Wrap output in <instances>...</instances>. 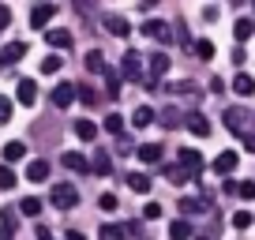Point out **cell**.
Instances as JSON below:
<instances>
[{"label":"cell","instance_id":"20","mask_svg":"<svg viewBox=\"0 0 255 240\" xmlns=\"http://www.w3.org/2000/svg\"><path fill=\"white\" fill-rule=\"evenodd\" d=\"M0 225H4V233H15L19 229V207H0Z\"/></svg>","mask_w":255,"mask_h":240},{"label":"cell","instance_id":"29","mask_svg":"<svg viewBox=\"0 0 255 240\" xmlns=\"http://www.w3.org/2000/svg\"><path fill=\"white\" fill-rule=\"evenodd\" d=\"M128 237V225H102L98 229V240H124Z\"/></svg>","mask_w":255,"mask_h":240},{"label":"cell","instance_id":"50","mask_svg":"<svg viewBox=\"0 0 255 240\" xmlns=\"http://www.w3.org/2000/svg\"><path fill=\"white\" fill-rule=\"evenodd\" d=\"M38 240H53V233H49V229H38Z\"/></svg>","mask_w":255,"mask_h":240},{"label":"cell","instance_id":"25","mask_svg":"<svg viewBox=\"0 0 255 240\" xmlns=\"http://www.w3.org/2000/svg\"><path fill=\"white\" fill-rule=\"evenodd\" d=\"M165 94H180V98H195V94H199V87H195V83H188V79H184V83H169V87H165Z\"/></svg>","mask_w":255,"mask_h":240},{"label":"cell","instance_id":"43","mask_svg":"<svg viewBox=\"0 0 255 240\" xmlns=\"http://www.w3.org/2000/svg\"><path fill=\"white\" fill-rule=\"evenodd\" d=\"M8 120H11V102L0 98V124H8Z\"/></svg>","mask_w":255,"mask_h":240},{"label":"cell","instance_id":"1","mask_svg":"<svg viewBox=\"0 0 255 240\" xmlns=\"http://www.w3.org/2000/svg\"><path fill=\"white\" fill-rule=\"evenodd\" d=\"M120 75H124V79H131V83H139V87H143V79H146L143 56H139V53H124V60H120Z\"/></svg>","mask_w":255,"mask_h":240},{"label":"cell","instance_id":"31","mask_svg":"<svg viewBox=\"0 0 255 240\" xmlns=\"http://www.w3.org/2000/svg\"><path fill=\"white\" fill-rule=\"evenodd\" d=\"M26 158V146L19 143V139H11L8 146H4V161H23Z\"/></svg>","mask_w":255,"mask_h":240},{"label":"cell","instance_id":"38","mask_svg":"<svg viewBox=\"0 0 255 240\" xmlns=\"http://www.w3.org/2000/svg\"><path fill=\"white\" fill-rule=\"evenodd\" d=\"M195 53L203 56V60H210V56H214V41L210 38H203V41H195Z\"/></svg>","mask_w":255,"mask_h":240},{"label":"cell","instance_id":"2","mask_svg":"<svg viewBox=\"0 0 255 240\" xmlns=\"http://www.w3.org/2000/svg\"><path fill=\"white\" fill-rule=\"evenodd\" d=\"M49 203H53L56 210H72L75 203H79V192H75L72 184H53V192H49Z\"/></svg>","mask_w":255,"mask_h":240},{"label":"cell","instance_id":"37","mask_svg":"<svg viewBox=\"0 0 255 240\" xmlns=\"http://www.w3.org/2000/svg\"><path fill=\"white\" fill-rule=\"evenodd\" d=\"M11 188H15V173L8 165H0V192H11Z\"/></svg>","mask_w":255,"mask_h":240},{"label":"cell","instance_id":"13","mask_svg":"<svg viewBox=\"0 0 255 240\" xmlns=\"http://www.w3.org/2000/svg\"><path fill=\"white\" fill-rule=\"evenodd\" d=\"M184 128L191 131V135H210V120L203 117V113H188V117H184Z\"/></svg>","mask_w":255,"mask_h":240},{"label":"cell","instance_id":"32","mask_svg":"<svg viewBox=\"0 0 255 240\" xmlns=\"http://www.w3.org/2000/svg\"><path fill=\"white\" fill-rule=\"evenodd\" d=\"M19 214L38 218V214H41V199H34V195H30V199H23V203H19Z\"/></svg>","mask_w":255,"mask_h":240},{"label":"cell","instance_id":"24","mask_svg":"<svg viewBox=\"0 0 255 240\" xmlns=\"http://www.w3.org/2000/svg\"><path fill=\"white\" fill-rule=\"evenodd\" d=\"M75 135H79L83 143H90V139H98V124L94 120H75Z\"/></svg>","mask_w":255,"mask_h":240},{"label":"cell","instance_id":"39","mask_svg":"<svg viewBox=\"0 0 255 240\" xmlns=\"http://www.w3.org/2000/svg\"><path fill=\"white\" fill-rule=\"evenodd\" d=\"M237 195H240V199H255V180H240Z\"/></svg>","mask_w":255,"mask_h":240},{"label":"cell","instance_id":"47","mask_svg":"<svg viewBox=\"0 0 255 240\" xmlns=\"http://www.w3.org/2000/svg\"><path fill=\"white\" fill-rule=\"evenodd\" d=\"M244 150H252V154H255V135H252V131L244 135Z\"/></svg>","mask_w":255,"mask_h":240},{"label":"cell","instance_id":"28","mask_svg":"<svg viewBox=\"0 0 255 240\" xmlns=\"http://www.w3.org/2000/svg\"><path fill=\"white\" fill-rule=\"evenodd\" d=\"M252 34H255V23H252V19H237V26H233V38H237V45H240V41H248Z\"/></svg>","mask_w":255,"mask_h":240},{"label":"cell","instance_id":"53","mask_svg":"<svg viewBox=\"0 0 255 240\" xmlns=\"http://www.w3.org/2000/svg\"><path fill=\"white\" fill-rule=\"evenodd\" d=\"M252 4H255V0H252Z\"/></svg>","mask_w":255,"mask_h":240},{"label":"cell","instance_id":"9","mask_svg":"<svg viewBox=\"0 0 255 240\" xmlns=\"http://www.w3.org/2000/svg\"><path fill=\"white\" fill-rule=\"evenodd\" d=\"M23 56H26V41H8V45L0 49V64L11 68V64H19Z\"/></svg>","mask_w":255,"mask_h":240},{"label":"cell","instance_id":"16","mask_svg":"<svg viewBox=\"0 0 255 240\" xmlns=\"http://www.w3.org/2000/svg\"><path fill=\"white\" fill-rule=\"evenodd\" d=\"M60 161H64V169H72V173H90V161H87V154H79V150H68Z\"/></svg>","mask_w":255,"mask_h":240},{"label":"cell","instance_id":"33","mask_svg":"<svg viewBox=\"0 0 255 240\" xmlns=\"http://www.w3.org/2000/svg\"><path fill=\"white\" fill-rule=\"evenodd\" d=\"M105 131H109V135H120V131H124V117H120V113H109V117H105Z\"/></svg>","mask_w":255,"mask_h":240},{"label":"cell","instance_id":"26","mask_svg":"<svg viewBox=\"0 0 255 240\" xmlns=\"http://www.w3.org/2000/svg\"><path fill=\"white\" fill-rule=\"evenodd\" d=\"M87 72H98V75L109 72V64H105V56L98 53V49H90V53H87Z\"/></svg>","mask_w":255,"mask_h":240},{"label":"cell","instance_id":"45","mask_svg":"<svg viewBox=\"0 0 255 240\" xmlns=\"http://www.w3.org/2000/svg\"><path fill=\"white\" fill-rule=\"evenodd\" d=\"M79 102H87V105H94V102H98V94H90V87H79Z\"/></svg>","mask_w":255,"mask_h":240},{"label":"cell","instance_id":"15","mask_svg":"<svg viewBox=\"0 0 255 240\" xmlns=\"http://www.w3.org/2000/svg\"><path fill=\"white\" fill-rule=\"evenodd\" d=\"M210 169H214L218 176H229L233 169H237V150H222V154L214 158V165H210Z\"/></svg>","mask_w":255,"mask_h":240},{"label":"cell","instance_id":"41","mask_svg":"<svg viewBox=\"0 0 255 240\" xmlns=\"http://www.w3.org/2000/svg\"><path fill=\"white\" fill-rule=\"evenodd\" d=\"M98 207H102V210H117V195H113V192H105L102 199H98Z\"/></svg>","mask_w":255,"mask_h":240},{"label":"cell","instance_id":"42","mask_svg":"<svg viewBox=\"0 0 255 240\" xmlns=\"http://www.w3.org/2000/svg\"><path fill=\"white\" fill-rule=\"evenodd\" d=\"M143 218H150V222H158V218H161V203H146Z\"/></svg>","mask_w":255,"mask_h":240},{"label":"cell","instance_id":"34","mask_svg":"<svg viewBox=\"0 0 255 240\" xmlns=\"http://www.w3.org/2000/svg\"><path fill=\"white\" fill-rule=\"evenodd\" d=\"M60 68H64V60H60V56H56V53H49L45 60H41V72H45V75H56V72H60Z\"/></svg>","mask_w":255,"mask_h":240},{"label":"cell","instance_id":"30","mask_svg":"<svg viewBox=\"0 0 255 240\" xmlns=\"http://www.w3.org/2000/svg\"><path fill=\"white\" fill-rule=\"evenodd\" d=\"M49 176V161H30V165H26V180H45Z\"/></svg>","mask_w":255,"mask_h":240},{"label":"cell","instance_id":"40","mask_svg":"<svg viewBox=\"0 0 255 240\" xmlns=\"http://www.w3.org/2000/svg\"><path fill=\"white\" fill-rule=\"evenodd\" d=\"M248 225H252V214H248V210H237V214H233V229H248Z\"/></svg>","mask_w":255,"mask_h":240},{"label":"cell","instance_id":"18","mask_svg":"<svg viewBox=\"0 0 255 240\" xmlns=\"http://www.w3.org/2000/svg\"><path fill=\"white\" fill-rule=\"evenodd\" d=\"M131 124H135V128H146V124H158V113H154L150 105H139V109L131 113Z\"/></svg>","mask_w":255,"mask_h":240},{"label":"cell","instance_id":"46","mask_svg":"<svg viewBox=\"0 0 255 240\" xmlns=\"http://www.w3.org/2000/svg\"><path fill=\"white\" fill-rule=\"evenodd\" d=\"M11 23V11H8V4H0V30Z\"/></svg>","mask_w":255,"mask_h":240},{"label":"cell","instance_id":"7","mask_svg":"<svg viewBox=\"0 0 255 240\" xmlns=\"http://www.w3.org/2000/svg\"><path fill=\"white\" fill-rule=\"evenodd\" d=\"M53 15H56V4H49V0H41L38 8L30 11V26H34V30H45V26L53 23Z\"/></svg>","mask_w":255,"mask_h":240},{"label":"cell","instance_id":"51","mask_svg":"<svg viewBox=\"0 0 255 240\" xmlns=\"http://www.w3.org/2000/svg\"><path fill=\"white\" fill-rule=\"evenodd\" d=\"M0 240H11V233H0Z\"/></svg>","mask_w":255,"mask_h":240},{"label":"cell","instance_id":"35","mask_svg":"<svg viewBox=\"0 0 255 240\" xmlns=\"http://www.w3.org/2000/svg\"><path fill=\"white\" fill-rule=\"evenodd\" d=\"M180 120H184V117H180L176 109H161V113H158V124H165V128H176Z\"/></svg>","mask_w":255,"mask_h":240},{"label":"cell","instance_id":"44","mask_svg":"<svg viewBox=\"0 0 255 240\" xmlns=\"http://www.w3.org/2000/svg\"><path fill=\"white\" fill-rule=\"evenodd\" d=\"M94 4H98V0H75V8H79L83 15H90V11H94Z\"/></svg>","mask_w":255,"mask_h":240},{"label":"cell","instance_id":"4","mask_svg":"<svg viewBox=\"0 0 255 240\" xmlns=\"http://www.w3.org/2000/svg\"><path fill=\"white\" fill-rule=\"evenodd\" d=\"M176 165H180L184 173L195 180V176L203 173V154H199V150H176Z\"/></svg>","mask_w":255,"mask_h":240},{"label":"cell","instance_id":"14","mask_svg":"<svg viewBox=\"0 0 255 240\" xmlns=\"http://www.w3.org/2000/svg\"><path fill=\"white\" fill-rule=\"evenodd\" d=\"M45 41H49V49H56V53H64V49H72V34H68V30H60V26L45 30Z\"/></svg>","mask_w":255,"mask_h":240},{"label":"cell","instance_id":"12","mask_svg":"<svg viewBox=\"0 0 255 240\" xmlns=\"http://www.w3.org/2000/svg\"><path fill=\"white\" fill-rule=\"evenodd\" d=\"M135 154H139V161H143V165H158V161L165 158V146H161V143H143Z\"/></svg>","mask_w":255,"mask_h":240},{"label":"cell","instance_id":"48","mask_svg":"<svg viewBox=\"0 0 255 240\" xmlns=\"http://www.w3.org/2000/svg\"><path fill=\"white\" fill-rule=\"evenodd\" d=\"M158 4H161V0H139V8H143V11H150V8H158Z\"/></svg>","mask_w":255,"mask_h":240},{"label":"cell","instance_id":"11","mask_svg":"<svg viewBox=\"0 0 255 240\" xmlns=\"http://www.w3.org/2000/svg\"><path fill=\"white\" fill-rule=\"evenodd\" d=\"M15 98H19V105H26V109H30V105L38 102V83H34V79H19Z\"/></svg>","mask_w":255,"mask_h":240},{"label":"cell","instance_id":"3","mask_svg":"<svg viewBox=\"0 0 255 240\" xmlns=\"http://www.w3.org/2000/svg\"><path fill=\"white\" fill-rule=\"evenodd\" d=\"M248 124H252V113H248V109H225V128H229L233 135L244 139L248 135Z\"/></svg>","mask_w":255,"mask_h":240},{"label":"cell","instance_id":"49","mask_svg":"<svg viewBox=\"0 0 255 240\" xmlns=\"http://www.w3.org/2000/svg\"><path fill=\"white\" fill-rule=\"evenodd\" d=\"M64 240H87V237H83V233H75V229H72V233H68V237H64Z\"/></svg>","mask_w":255,"mask_h":240},{"label":"cell","instance_id":"23","mask_svg":"<svg viewBox=\"0 0 255 240\" xmlns=\"http://www.w3.org/2000/svg\"><path fill=\"white\" fill-rule=\"evenodd\" d=\"M169 240H191V222L176 218V222L169 225Z\"/></svg>","mask_w":255,"mask_h":240},{"label":"cell","instance_id":"10","mask_svg":"<svg viewBox=\"0 0 255 240\" xmlns=\"http://www.w3.org/2000/svg\"><path fill=\"white\" fill-rule=\"evenodd\" d=\"M165 72H169V56H165V53H154V56H146V79H154V83H158Z\"/></svg>","mask_w":255,"mask_h":240},{"label":"cell","instance_id":"8","mask_svg":"<svg viewBox=\"0 0 255 240\" xmlns=\"http://www.w3.org/2000/svg\"><path fill=\"white\" fill-rule=\"evenodd\" d=\"M102 26H105V34H113V38H128L131 34V26H128V19L124 15H102Z\"/></svg>","mask_w":255,"mask_h":240},{"label":"cell","instance_id":"6","mask_svg":"<svg viewBox=\"0 0 255 240\" xmlns=\"http://www.w3.org/2000/svg\"><path fill=\"white\" fill-rule=\"evenodd\" d=\"M143 34H146V38H154V41H161V45H169V41L176 38V34L169 30V23H161V19H146V23H143Z\"/></svg>","mask_w":255,"mask_h":240},{"label":"cell","instance_id":"22","mask_svg":"<svg viewBox=\"0 0 255 240\" xmlns=\"http://www.w3.org/2000/svg\"><path fill=\"white\" fill-rule=\"evenodd\" d=\"M150 184H154V180H150L146 173H131V176H128V188H131V192H139V195L150 192Z\"/></svg>","mask_w":255,"mask_h":240},{"label":"cell","instance_id":"19","mask_svg":"<svg viewBox=\"0 0 255 240\" xmlns=\"http://www.w3.org/2000/svg\"><path fill=\"white\" fill-rule=\"evenodd\" d=\"M120 87H124V75H120L117 68H109V72H105V94H109V98H120Z\"/></svg>","mask_w":255,"mask_h":240},{"label":"cell","instance_id":"36","mask_svg":"<svg viewBox=\"0 0 255 240\" xmlns=\"http://www.w3.org/2000/svg\"><path fill=\"white\" fill-rule=\"evenodd\" d=\"M165 176H169V180H173V184H188V180H191V176L184 173L180 165H165Z\"/></svg>","mask_w":255,"mask_h":240},{"label":"cell","instance_id":"21","mask_svg":"<svg viewBox=\"0 0 255 240\" xmlns=\"http://www.w3.org/2000/svg\"><path fill=\"white\" fill-rule=\"evenodd\" d=\"M233 90H237L240 98H252V94H255V79H252V75H244V72H237V79H233Z\"/></svg>","mask_w":255,"mask_h":240},{"label":"cell","instance_id":"27","mask_svg":"<svg viewBox=\"0 0 255 240\" xmlns=\"http://www.w3.org/2000/svg\"><path fill=\"white\" fill-rule=\"evenodd\" d=\"M207 207H210V195H203V199H180V210H184V214H203Z\"/></svg>","mask_w":255,"mask_h":240},{"label":"cell","instance_id":"5","mask_svg":"<svg viewBox=\"0 0 255 240\" xmlns=\"http://www.w3.org/2000/svg\"><path fill=\"white\" fill-rule=\"evenodd\" d=\"M75 98H79V87H75V83H56V90L49 94V102H53L56 109H68Z\"/></svg>","mask_w":255,"mask_h":240},{"label":"cell","instance_id":"17","mask_svg":"<svg viewBox=\"0 0 255 240\" xmlns=\"http://www.w3.org/2000/svg\"><path fill=\"white\" fill-rule=\"evenodd\" d=\"M90 173H98V176H109L113 173V158L105 150H98L94 158H90Z\"/></svg>","mask_w":255,"mask_h":240},{"label":"cell","instance_id":"52","mask_svg":"<svg viewBox=\"0 0 255 240\" xmlns=\"http://www.w3.org/2000/svg\"><path fill=\"white\" fill-rule=\"evenodd\" d=\"M199 240H207V237H199Z\"/></svg>","mask_w":255,"mask_h":240}]
</instances>
